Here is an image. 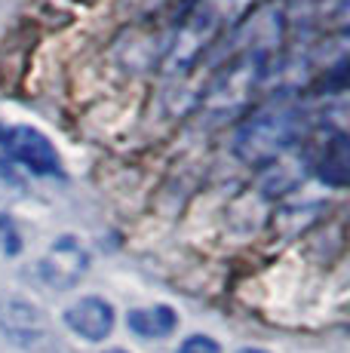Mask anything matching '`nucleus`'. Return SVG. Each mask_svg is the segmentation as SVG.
Instances as JSON below:
<instances>
[{"label":"nucleus","instance_id":"1","mask_svg":"<svg viewBox=\"0 0 350 353\" xmlns=\"http://www.w3.org/2000/svg\"><path fill=\"white\" fill-rule=\"evenodd\" d=\"M305 129H307L305 111L289 105L267 108V111L249 117L237 129L234 154L243 163H252V166H267V163L280 160L289 148L298 145Z\"/></svg>","mask_w":350,"mask_h":353},{"label":"nucleus","instance_id":"2","mask_svg":"<svg viewBox=\"0 0 350 353\" xmlns=\"http://www.w3.org/2000/svg\"><path fill=\"white\" fill-rule=\"evenodd\" d=\"M249 3L252 0H200L187 16V22L175 34L169 56H166V71L185 74L209 46L218 43V37L243 16Z\"/></svg>","mask_w":350,"mask_h":353},{"label":"nucleus","instance_id":"3","mask_svg":"<svg viewBox=\"0 0 350 353\" xmlns=\"http://www.w3.org/2000/svg\"><path fill=\"white\" fill-rule=\"evenodd\" d=\"M0 154L6 160L22 163L34 175H59L62 160L52 141L34 126H0Z\"/></svg>","mask_w":350,"mask_h":353},{"label":"nucleus","instance_id":"4","mask_svg":"<svg viewBox=\"0 0 350 353\" xmlns=\"http://www.w3.org/2000/svg\"><path fill=\"white\" fill-rule=\"evenodd\" d=\"M90 270V252L77 236H59L37 264V276L50 289H74Z\"/></svg>","mask_w":350,"mask_h":353},{"label":"nucleus","instance_id":"5","mask_svg":"<svg viewBox=\"0 0 350 353\" xmlns=\"http://www.w3.org/2000/svg\"><path fill=\"white\" fill-rule=\"evenodd\" d=\"M0 335L16 347L31 350L50 338V325L37 304L25 298H3L0 301Z\"/></svg>","mask_w":350,"mask_h":353},{"label":"nucleus","instance_id":"6","mask_svg":"<svg viewBox=\"0 0 350 353\" xmlns=\"http://www.w3.org/2000/svg\"><path fill=\"white\" fill-rule=\"evenodd\" d=\"M65 325L74 332V335L86 338V341H105L114 332V307L105 301V298H80L74 301L68 310H65Z\"/></svg>","mask_w":350,"mask_h":353},{"label":"nucleus","instance_id":"7","mask_svg":"<svg viewBox=\"0 0 350 353\" xmlns=\"http://www.w3.org/2000/svg\"><path fill=\"white\" fill-rule=\"evenodd\" d=\"M347 169H350L347 139L341 132H335L332 139L326 141V148H322L320 160H316V175L332 188H344L347 185Z\"/></svg>","mask_w":350,"mask_h":353},{"label":"nucleus","instance_id":"8","mask_svg":"<svg viewBox=\"0 0 350 353\" xmlns=\"http://www.w3.org/2000/svg\"><path fill=\"white\" fill-rule=\"evenodd\" d=\"M130 329L141 338H166L175 332L178 325V316H175L172 307L166 304H157V307H138V310H130Z\"/></svg>","mask_w":350,"mask_h":353},{"label":"nucleus","instance_id":"9","mask_svg":"<svg viewBox=\"0 0 350 353\" xmlns=\"http://www.w3.org/2000/svg\"><path fill=\"white\" fill-rule=\"evenodd\" d=\"M22 249V234L10 215H0V255H19Z\"/></svg>","mask_w":350,"mask_h":353},{"label":"nucleus","instance_id":"10","mask_svg":"<svg viewBox=\"0 0 350 353\" xmlns=\"http://www.w3.org/2000/svg\"><path fill=\"white\" fill-rule=\"evenodd\" d=\"M178 353H221V347H218V341H212L209 335H191V338L181 341Z\"/></svg>","mask_w":350,"mask_h":353},{"label":"nucleus","instance_id":"11","mask_svg":"<svg viewBox=\"0 0 350 353\" xmlns=\"http://www.w3.org/2000/svg\"><path fill=\"white\" fill-rule=\"evenodd\" d=\"M240 353H267V350H261V347H246V350H240Z\"/></svg>","mask_w":350,"mask_h":353},{"label":"nucleus","instance_id":"12","mask_svg":"<svg viewBox=\"0 0 350 353\" xmlns=\"http://www.w3.org/2000/svg\"><path fill=\"white\" fill-rule=\"evenodd\" d=\"M107 353H126V350H107Z\"/></svg>","mask_w":350,"mask_h":353}]
</instances>
